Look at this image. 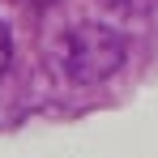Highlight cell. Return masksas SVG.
Returning a JSON list of instances; mask_svg holds the SVG:
<instances>
[{
    "instance_id": "1",
    "label": "cell",
    "mask_w": 158,
    "mask_h": 158,
    "mask_svg": "<svg viewBox=\"0 0 158 158\" xmlns=\"http://www.w3.org/2000/svg\"><path fill=\"white\" fill-rule=\"evenodd\" d=\"M124 64V39L111 26L85 22L64 39V69L73 81H107Z\"/></svg>"
},
{
    "instance_id": "2",
    "label": "cell",
    "mask_w": 158,
    "mask_h": 158,
    "mask_svg": "<svg viewBox=\"0 0 158 158\" xmlns=\"http://www.w3.org/2000/svg\"><path fill=\"white\" fill-rule=\"evenodd\" d=\"M9 56H13V39H9V26L0 22V77H4V69H9Z\"/></svg>"
}]
</instances>
